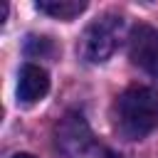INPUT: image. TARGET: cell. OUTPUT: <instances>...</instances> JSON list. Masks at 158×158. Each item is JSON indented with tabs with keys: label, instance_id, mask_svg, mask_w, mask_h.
Returning <instances> with one entry per match:
<instances>
[{
	"label": "cell",
	"instance_id": "1",
	"mask_svg": "<svg viewBox=\"0 0 158 158\" xmlns=\"http://www.w3.org/2000/svg\"><path fill=\"white\" fill-rule=\"evenodd\" d=\"M114 128L126 141H141L158 128V86H128L111 109Z\"/></svg>",
	"mask_w": 158,
	"mask_h": 158
},
{
	"label": "cell",
	"instance_id": "2",
	"mask_svg": "<svg viewBox=\"0 0 158 158\" xmlns=\"http://www.w3.org/2000/svg\"><path fill=\"white\" fill-rule=\"evenodd\" d=\"M123 27H126L123 15H118V12H104L91 25H86V30L81 32L79 44H77L79 57L84 62H89V64L106 62L116 52L121 37H123Z\"/></svg>",
	"mask_w": 158,
	"mask_h": 158
},
{
	"label": "cell",
	"instance_id": "3",
	"mask_svg": "<svg viewBox=\"0 0 158 158\" xmlns=\"http://www.w3.org/2000/svg\"><path fill=\"white\" fill-rule=\"evenodd\" d=\"M54 138V148L64 156V158H81L89 153V148L94 146V133L89 121L84 118L81 111H67L52 131Z\"/></svg>",
	"mask_w": 158,
	"mask_h": 158
},
{
	"label": "cell",
	"instance_id": "4",
	"mask_svg": "<svg viewBox=\"0 0 158 158\" xmlns=\"http://www.w3.org/2000/svg\"><path fill=\"white\" fill-rule=\"evenodd\" d=\"M128 57L136 67L158 79V32L148 25L133 27L128 37Z\"/></svg>",
	"mask_w": 158,
	"mask_h": 158
},
{
	"label": "cell",
	"instance_id": "5",
	"mask_svg": "<svg viewBox=\"0 0 158 158\" xmlns=\"http://www.w3.org/2000/svg\"><path fill=\"white\" fill-rule=\"evenodd\" d=\"M49 91V74L40 64H25L17 79V101L20 104H37Z\"/></svg>",
	"mask_w": 158,
	"mask_h": 158
},
{
	"label": "cell",
	"instance_id": "6",
	"mask_svg": "<svg viewBox=\"0 0 158 158\" xmlns=\"http://www.w3.org/2000/svg\"><path fill=\"white\" fill-rule=\"evenodd\" d=\"M35 7L54 20H74L86 10V2L84 0H37Z\"/></svg>",
	"mask_w": 158,
	"mask_h": 158
},
{
	"label": "cell",
	"instance_id": "7",
	"mask_svg": "<svg viewBox=\"0 0 158 158\" xmlns=\"http://www.w3.org/2000/svg\"><path fill=\"white\" fill-rule=\"evenodd\" d=\"M25 52L32 59H37V57L40 59H49V57H54L57 44L52 42V37H37V35H32L27 40V44H25Z\"/></svg>",
	"mask_w": 158,
	"mask_h": 158
},
{
	"label": "cell",
	"instance_id": "8",
	"mask_svg": "<svg viewBox=\"0 0 158 158\" xmlns=\"http://www.w3.org/2000/svg\"><path fill=\"white\" fill-rule=\"evenodd\" d=\"M99 158H126V156H121V153H116V151H109V148H106V151H101V156H99Z\"/></svg>",
	"mask_w": 158,
	"mask_h": 158
},
{
	"label": "cell",
	"instance_id": "9",
	"mask_svg": "<svg viewBox=\"0 0 158 158\" xmlns=\"http://www.w3.org/2000/svg\"><path fill=\"white\" fill-rule=\"evenodd\" d=\"M12 158H35V156H30V153H15Z\"/></svg>",
	"mask_w": 158,
	"mask_h": 158
}]
</instances>
